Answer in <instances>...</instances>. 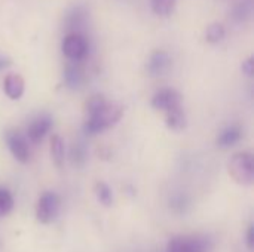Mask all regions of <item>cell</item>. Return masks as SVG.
<instances>
[{
	"label": "cell",
	"instance_id": "cell-25",
	"mask_svg": "<svg viewBox=\"0 0 254 252\" xmlns=\"http://www.w3.org/2000/svg\"><path fill=\"white\" fill-rule=\"evenodd\" d=\"M9 65H10V59L7 56H4V55H0V71L7 68Z\"/></svg>",
	"mask_w": 254,
	"mask_h": 252
},
{
	"label": "cell",
	"instance_id": "cell-24",
	"mask_svg": "<svg viewBox=\"0 0 254 252\" xmlns=\"http://www.w3.org/2000/svg\"><path fill=\"white\" fill-rule=\"evenodd\" d=\"M247 245H249V248H250V250H253V247H254V229L253 227H250V229H249V235H247Z\"/></svg>",
	"mask_w": 254,
	"mask_h": 252
},
{
	"label": "cell",
	"instance_id": "cell-6",
	"mask_svg": "<svg viewBox=\"0 0 254 252\" xmlns=\"http://www.w3.org/2000/svg\"><path fill=\"white\" fill-rule=\"evenodd\" d=\"M60 212V198L54 192H46L40 196L36 208L37 220L43 224L52 223Z\"/></svg>",
	"mask_w": 254,
	"mask_h": 252
},
{
	"label": "cell",
	"instance_id": "cell-5",
	"mask_svg": "<svg viewBox=\"0 0 254 252\" xmlns=\"http://www.w3.org/2000/svg\"><path fill=\"white\" fill-rule=\"evenodd\" d=\"M61 50L71 62H79L86 58L89 43L83 34H65L61 43Z\"/></svg>",
	"mask_w": 254,
	"mask_h": 252
},
{
	"label": "cell",
	"instance_id": "cell-17",
	"mask_svg": "<svg viewBox=\"0 0 254 252\" xmlns=\"http://www.w3.org/2000/svg\"><path fill=\"white\" fill-rule=\"evenodd\" d=\"M225 34H226V30H225L223 24H220V22H213L205 30V39L208 43H213V45L220 43L225 39Z\"/></svg>",
	"mask_w": 254,
	"mask_h": 252
},
{
	"label": "cell",
	"instance_id": "cell-20",
	"mask_svg": "<svg viewBox=\"0 0 254 252\" xmlns=\"http://www.w3.org/2000/svg\"><path fill=\"white\" fill-rule=\"evenodd\" d=\"M13 208V196L6 187H0V217L7 215Z\"/></svg>",
	"mask_w": 254,
	"mask_h": 252
},
{
	"label": "cell",
	"instance_id": "cell-14",
	"mask_svg": "<svg viewBox=\"0 0 254 252\" xmlns=\"http://www.w3.org/2000/svg\"><path fill=\"white\" fill-rule=\"evenodd\" d=\"M64 82L71 89H77L82 85V82H83V71H82V68L76 62L74 64H68L64 68Z\"/></svg>",
	"mask_w": 254,
	"mask_h": 252
},
{
	"label": "cell",
	"instance_id": "cell-8",
	"mask_svg": "<svg viewBox=\"0 0 254 252\" xmlns=\"http://www.w3.org/2000/svg\"><path fill=\"white\" fill-rule=\"evenodd\" d=\"M6 143H7L10 153L13 154V157L16 160H19L22 163L28 162L30 149H28V143L22 134H19L18 131H9L6 134Z\"/></svg>",
	"mask_w": 254,
	"mask_h": 252
},
{
	"label": "cell",
	"instance_id": "cell-23",
	"mask_svg": "<svg viewBox=\"0 0 254 252\" xmlns=\"http://www.w3.org/2000/svg\"><path fill=\"white\" fill-rule=\"evenodd\" d=\"M243 71L247 74V76H252L254 71V62H253V58H249L247 61H244L243 62Z\"/></svg>",
	"mask_w": 254,
	"mask_h": 252
},
{
	"label": "cell",
	"instance_id": "cell-13",
	"mask_svg": "<svg viewBox=\"0 0 254 252\" xmlns=\"http://www.w3.org/2000/svg\"><path fill=\"white\" fill-rule=\"evenodd\" d=\"M241 137H243V129L238 125H231L220 132V135L217 138V144L222 149H229V147L235 146L241 140Z\"/></svg>",
	"mask_w": 254,
	"mask_h": 252
},
{
	"label": "cell",
	"instance_id": "cell-4",
	"mask_svg": "<svg viewBox=\"0 0 254 252\" xmlns=\"http://www.w3.org/2000/svg\"><path fill=\"white\" fill-rule=\"evenodd\" d=\"M210 250V239L202 236H177L167 245V252H208Z\"/></svg>",
	"mask_w": 254,
	"mask_h": 252
},
{
	"label": "cell",
	"instance_id": "cell-1",
	"mask_svg": "<svg viewBox=\"0 0 254 252\" xmlns=\"http://www.w3.org/2000/svg\"><path fill=\"white\" fill-rule=\"evenodd\" d=\"M86 122L83 129L86 134L94 135L113 126L122 116V108L109 102L103 95H92L86 101Z\"/></svg>",
	"mask_w": 254,
	"mask_h": 252
},
{
	"label": "cell",
	"instance_id": "cell-18",
	"mask_svg": "<svg viewBox=\"0 0 254 252\" xmlns=\"http://www.w3.org/2000/svg\"><path fill=\"white\" fill-rule=\"evenodd\" d=\"M177 4V0H150L152 10L159 16H170Z\"/></svg>",
	"mask_w": 254,
	"mask_h": 252
},
{
	"label": "cell",
	"instance_id": "cell-9",
	"mask_svg": "<svg viewBox=\"0 0 254 252\" xmlns=\"http://www.w3.org/2000/svg\"><path fill=\"white\" fill-rule=\"evenodd\" d=\"M171 65H173V59L170 53L162 49H158L150 53L147 64H146V70L150 76L158 77V76L165 74L171 68Z\"/></svg>",
	"mask_w": 254,
	"mask_h": 252
},
{
	"label": "cell",
	"instance_id": "cell-10",
	"mask_svg": "<svg viewBox=\"0 0 254 252\" xmlns=\"http://www.w3.org/2000/svg\"><path fill=\"white\" fill-rule=\"evenodd\" d=\"M51 128H52V119L48 114H42L30 122V125L27 126V137L31 143L37 144L45 138V135L51 131Z\"/></svg>",
	"mask_w": 254,
	"mask_h": 252
},
{
	"label": "cell",
	"instance_id": "cell-12",
	"mask_svg": "<svg viewBox=\"0 0 254 252\" xmlns=\"http://www.w3.org/2000/svg\"><path fill=\"white\" fill-rule=\"evenodd\" d=\"M253 15V3L252 0H240L231 9V18L235 24L247 22Z\"/></svg>",
	"mask_w": 254,
	"mask_h": 252
},
{
	"label": "cell",
	"instance_id": "cell-15",
	"mask_svg": "<svg viewBox=\"0 0 254 252\" xmlns=\"http://www.w3.org/2000/svg\"><path fill=\"white\" fill-rule=\"evenodd\" d=\"M167 125L170 129L180 131L186 126V114L182 107H177L167 113Z\"/></svg>",
	"mask_w": 254,
	"mask_h": 252
},
{
	"label": "cell",
	"instance_id": "cell-7",
	"mask_svg": "<svg viewBox=\"0 0 254 252\" xmlns=\"http://www.w3.org/2000/svg\"><path fill=\"white\" fill-rule=\"evenodd\" d=\"M152 105L156 110H162V111L168 113V111H171V110H174L177 107H182V97L176 89L164 88V89H159L153 95Z\"/></svg>",
	"mask_w": 254,
	"mask_h": 252
},
{
	"label": "cell",
	"instance_id": "cell-21",
	"mask_svg": "<svg viewBox=\"0 0 254 252\" xmlns=\"http://www.w3.org/2000/svg\"><path fill=\"white\" fill-rule=\"evenodd\" d=\"M189 201L185 195H176L173 199H171V208L176 211V212H185L186 211V206H188Z\"/></svg>",
	"mask_w": 254,
	"mask_h": 252
},
{
	"label": "cell",
	"instance_id": "cell-16",
	"mask_svg": "<svg viewBox=\"0 0 254 252\" xmlns=\"http://www.w3.org/2000/svg\"><path fill=\"white\" fill-rule=\"evenodd\" d=\"M51 154L54 159V163L61 168L64 163V156H65V149H64V141L61 140V137L54 135L51 140Z\"/></svg>",
	"mask_w": 254,
	"mask_h": 252
},
{
	"label": "cell",
	"instance_id": "cell-22",
	"mask_svg": "<svg viewBox=\"0 0 254 252\" xmlns=\"http://www.w3.org/2000/svg\"><path fill=\"white\" fill-rule=\"evenodd\" d=\"M71 156H73V162L76 163H83V160L86 159V150H85V146L77 143L73 146L71 149Z\"/></svg>",
	"mask_w": 254,
	"mask_h": 252
},
{
	"label": "cell",
	"instance_id": "cell-2",
	"mask_svg": "<svg viewBox=\"0 0 254 252\" xmlns=\"http://www.w3.org/2000/svg\"><path fill=\"white\" fill-rule=\"evenodd\" d=\"M89 19H91L89 6L85 1L79 0L65 9L63 25L67 34H83V30L88 27Z\"/></svg>",
	"mask_w": 254,
	"mask_h": 252
},
{
	"label": "cell",
	"instance_id": "cell-19",
	"mask_svg": "<svg viewBox=\"0 0 254 252\" xmlns=\"http://www.w3.org/2000/svg\"><path fill=\"white\" fill-rule=\"evenodd\" d=\"M95 195L97 199L104 205V206H110L113 203V193L112 189L106 184V183H98L95 186Z\"/></svg>",
	"mask_w": 254,
	"mask_h": 252
},
{
	"label": "cell",
	"instance_id": "cell-3",
	"mask_svg": "<svg viewBox=\"0 0 254 252\" xmlns=\"http://www.w3.org/2000/svg\"><path fill=\"white\" fill-rule=\"evenodd\" d=\"M229 175L243 186H250L254 180V160L252 153H237L229 160Z\"/></svg>",
	"mask_w": 254,
	"mask_h": 252
},
{
	"label": "cell",
	"instance_id": "cell-11",
	"mask_svg": "<svg viewBox=\"0 0 254 252\" xmlns=\"http://www.w3.org/2000/svg\"><path fill=\"white\" fill-rule=\"evenodd\" d=\"M24 79L19 74H7L3 82V91L10 100H19L24 94Z\"/></svg>",
	"mask_w": 254,
	"mask_h": 252
}]
</instances>
